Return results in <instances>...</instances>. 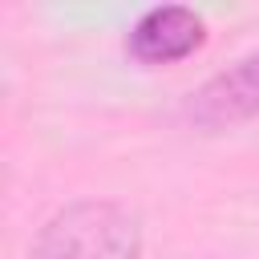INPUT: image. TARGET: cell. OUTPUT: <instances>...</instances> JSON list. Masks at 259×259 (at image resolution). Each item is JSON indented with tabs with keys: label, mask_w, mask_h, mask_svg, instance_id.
Returning a JSON list of instances; mask_svg holds the SVG:
<instances>
[{
	"label": "cell",
	"mask_w": 259,
	"mask_h": 259,
	"mask_svg": "<svg viewBox=\"0 0 259 259\" xmlns=\"http://www.w3.org/2000/svg\"><path fill=\"white\" fill-rule=\"evenodd\" d=\"M186 117L202 134H219V130L259 117V49L239 57L235 65L219 69L214 77H206L190 93Z\"/></svg>",
	"instance_id": "7a4b0ae2"
},
{
	"label": "cell",
	"mask_w": 259,
	"mask_h": 259,
	"mask_svg": "<svg viewBox=\"0 0 259 259\" xmlns=\"http://www.w3.org/2000/svg\"><path fill=\"white\" fill-rule=\"evenodd\" d=\"M202 45H206V20L190 4H154L134 20L130 36H125L130 57L150 69L178 65V61L194 57Z\"/></svg>",
	"instance_id": "3957f363"
},
{
	"label": "cell",
	"mask_w": 259,
	"mask_h": 259,
	"mask_svg": "<svg viewBox=\"0 0 259 259\" xmlns=\"http://www.w3.org/2000/svg\"><path fill=\"white\" fill-rule=\"evenodd\" d=\"M142 219L117 198H73L32 235L28 259H142Z\"/></svg>",
	"instance_id": "6da1fadb"
}]
</instances>
